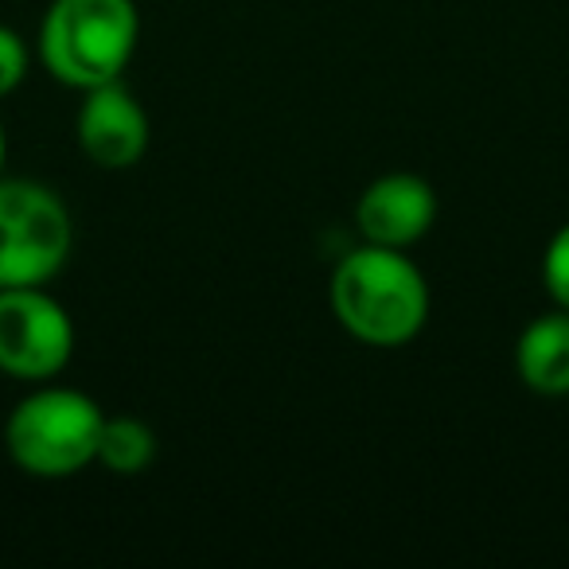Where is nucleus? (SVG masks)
Returning a JSON list of instances; mask_svg holds the SVG:
<instances>
[{
	"mask_svg": "<svg viewBox=\"0 0 569 569\" xmlns=\"http://www.w3.org/2000/svg\"><path fill=\"white\" fill-rule=\"evenodd\" d=\"M515 375L530 395H569V309L553 305L522 328L515 340Z\"/></svg>",
	"mask_w": 569,
	"mask_h": 569,
	"instance_id": "6e6552de",
	"label": "nucleus"
},
{
	"mask_svg": "<svg viewBox=\"0 0 569 569\" xmlns=\"http://www.w3.org/2000/svg\"><path fill=\"white\" fill-rule=\"evenodd\" d=\"M328 305L351 340L367 348H406L429 320V281L410 250L363 242L336 261Z\"/></svg>",
	"mask_w": 569,
	"mask_h": 569,
	"instance_id": "f257e3e1",
	"label": "nucleus"
},
{
	"mask_svg": "<svg viewBox=\"0 0 569 569\" xmlns=\"http://www.w3.org/2000/svg\"><path fill=\"white\" fill-rule=\"evenodd\" d=\"M4 164H9V133L0 126V176H4Z\"/></svg>",
	"mask_w": 569,
	"mask_h": 569,
	"instance_id": "f8f14e48",
	"label": "nucleus"
},
{
	"mask_svg": "<svg viewBox=\"0 0 569 569\" xmlns=\"http://www.w3.org/2000/svg\"><path fill=\"white\" fill-rule=\"evenodd\" d=\"M542 289L558 309H569V222H561L542 250Z\"/></svg>",
	"mask_w": 569,
	"mask_h": 569,
	"instance_id": "9d476101",
	"label": "nucleus"
},
{
	"mask_svg": "<svg viewBox=\"0 0 569 569\" xmlns=\"http://www.w3.org/2000/svg\"><path fill=\"white\" fill-rule=\"evenodd\" d=\"M28 67H32V48L17 28L0 24V102L9 94H17L20 82L28 79Z\"/></svg>",
	"mask_w": 569,
	"mask_h": 569,
	"instance_id": "9b49d317",
	"label": "nucleus"
},
{
	"mask_svg": "<svg viewBox=\"0 0 569 569\" xmlns=\"http://www.w3.org/2000/svg\"><path fill=\"white\" fill-rule=\"evenodd\" d=\"M141 43L137 0H51L40 20L43 71L71 90H94L129 71Z\"/></svg>",
	"mask_w": 569,
	"mask_h": 569,
	"instance_id": "f03ea898",
	"label": "nucleus"
},
{
	"mask_svg": "<svg viewBox=\"0 0 569 569\" xmlns=\"http://www.w3.org/2000/svg\"><path fill=\"white\" fill-rule=\"evenodd\" d=\"M152 460H157V433L149 421L133 418V413H118V418L106 413L94 465H102L113 476H141Z\"/></svg>",
	"mask_w": 569,
	"mask_h": 569,
	"instance_id": "1a4fd4ad",
	"label": "nucleus"
},
{
	"mask_svg": "<svg viewBox=\"0 0 569 569\" xmlns=\"http://www.w3.org/2000/svg\"><path fill=\"white\" fill-rule=\"evenodd\" d=\"M437 222V191L426 176L387 172L363 188L356 199V227L363 242L410 250L433 230Z\"/></svg>",
	"mask_w": 569,
	"mask_h": 569,
	"instance_id": "0eeeda50",
	"label": "nucleus"
},
{
	"mask_svg": "<svg viewBox=\"0 0 569 569\" xmlns=\"http://www.w3.org/2000/svg\"><path fill=\"white\" fill-rule=\"evenodd\" d=\"M74 250V219L56 188L0 176V289L51 284Z\"/></svg>",
	"mask_w": 569,
	"mask_h": 569,
	"instance_id": "20e7f679",
	"label": "nucleus"
},
{
	"mask_svg": "<svg viewBox=\"0 0 569 569\" xmlns=\"http://www.w3.org/2000/svg\"><path fill=\"white\" fill-rule=\"evenodd\" d=\"M106 410L74 387L36 382L4 418V452L36 480H71L94 465Z\"/></svg>",
	"mask_w": 569,
	"mask_h": 569,
	"instance_id": "7ed1b4c3",
	"label": "nucleus"
},
{
	"mask_svg": "<svg viewBox=\"0 0 569 569\" xmlns=\"http://www.w3.org/2000/svg\"><path fill=\"white\" fill-rule=\"evenodd\" d=\"M74 320L48 284L0 289V375L20 382H51L74 359Z\"/></svg>",
	"mask_w": 569,
	"mask_h": 569,
	"instance_id": "39448f33",
	"label": "nucleus"
},
{
	"mask_svg": "<svg viewBox=\"0 0 569 569\" xmlns=\"http://www.w3.org/2000/svg\"><path fill=\"white\" fill-rule=\"evenodd\" d=\"M74 133L90 164L106 172H126L141 164V157L149 152V113L121 79L102 82L94 90H82Z\"/></svg>",
	"mask_w": 569,
	"mask_h": 569,
	"instance_id": "423d86ee",
	"label": "nucleus"
}]
</instances>
